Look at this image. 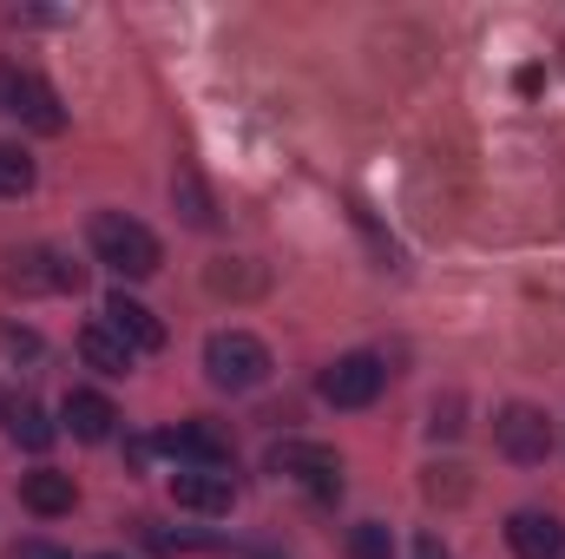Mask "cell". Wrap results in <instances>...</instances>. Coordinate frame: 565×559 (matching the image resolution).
I'll return each mask as SVG.
<instances>
[{
	"instance_id": "1",
	"label": "cell",
	"mask_w": 565,
	"mask_h": 559,
	"mask_svg": "<svg viewBox=\"0 0 565 559\" xmlns=\"http://www.w3.org/2000/svg\"><path fill=\"white\" fill-rule=\"evenodd\" d=\"M86 238H93V257H99L106 271H119V277H151L158 257H164L158 238L145 231L139 218H126V211H99Z\"/></svg>"
},
{
	"instance_id": "2",
	"label": "cell",
	"mask_w": 565,
	"mask_h": 559,
	"mask_svg": "<svg viewBox=\"0 0 565 559\" xmlns=\"http://www.w3.org/2000/svg\"><path fill=\"white\" fill-rule=\"evenodd\" d=\"M204 369H211L217 389L244 395V389H264V382H270V349H264L250 329H217V336L204 342Z\"/></svg>"
},
{
	"instance_id": "3",
	"label": "cell",
	"mask_w": 565,
	"mask_h": 559,
	"mask_svg": "<svg viewBox=\"0 0 565 559\" xmlns=\"http://www.w3.org/2000/svg\"><path fill=\"white\" fill-rule=\"evenodd\" d=\"M0 277H7V289H20V296H79L86 289V264H73L53 244H33V251H13Z\"/></svg>"
},
{
	"instance_id": "4",
	"label": "cell",
	"mask_w": 565,
	"mask_h": 559,
	"mask_svg": "<svg viewBox=\"0 0 565 559\" xmlns=\"http://www.w3.org/2000/svg\"><path fill=\"white\" fill-rule=\"evenodd\" d=\"M270 474L309 487L316 500H335V494H342V454L322 447V441H277V447H270Z\"/></svg>"
},
{
	"instance_id": "5",
	"label": "cell",
	"mask_w": 565,
	"mask_h": 559,
	"mask_svg": "<svg viewBox=\"0 0 565 559\" xmlns=\"http://www.w3.org/2000/svg\"><path fill=\"white\" fill-rule=\"evenodd\" d=\"M493 441H500V454H507L513 467H546V454H553V421H546V409H533V402H507V409L493 415Z\"/></svg>"
},
{
	"instance_id": "6",
	"label": "cell",
	"mask_w": 565,
	"mask_h": 559,
	"mask_svg": "<svg viewBox=\"0 0 565 559\" xmlns=\"http://www.w3.org/2000/svg\"><path fill=\"white\" fill-rule=\"evenodd\" d=\"M0 113L20 119V126H33V133H60V126H66L53 86H46L40 73H26V66H0Z\"/></svg>"
},
{
	"instance_id": "7",
	"label": "cell",
	"mask_w": 565,
	"mask_h": 559,
	"mask_svg": "<svg viewBox=\"0 0 565 559\" xmlns=\"http://www.w3.org/2000/svg\"><path fill=\"white\" fill-rule=\"evenodd\" d=\"M382 382H388V369H382L375 356H335V362L322 369L316 395H322L329 409H369V402L382 395Z\"/></svg>"
},
{
	"instance_id": "8",
	"label": "cell",
	"mask_w": 565,
	"mask_h": 559,
	"mask_svg": "<svg viewBox=\"0 0 565 559\" xmlns=\"http://www.w3.org/2000/svg\"><path fill=\"white\" fill-rule=\"evenodd\" d=\"M171 500L184 514H231L237 507V481H231V467H178L171 474Z\"/></svg>"
},
{
	"instance_id": "9",
	"label": "cell",
	"mask_w": 565,
	"mask_h": 559,
	"mask_svg": "<svg viewBox=\"0 0 565 559\" xmlns=\"http://www.w3.org/2000/svg\"><path fill=\"white\" fill-rule=\"evenodd\" d=\"M151 447L178 454L184 467H231V434H224V428H211V421H178V428H164Z\"/></svg>"
},
{
	"instance_id": "10",
	"label": "cell",
	"mask_w": 565,
	"mask_h": 559,
	"mask_svg": "<svg viewBox=\"0 0 565 559\" xmlns=\"http://www.w3.org/2000/svg\"><path fill=\"white\" fill-rule=\"evenodd\" d=\"M106 329L132 349V356H151V349H164V323L145 309L139 296H126V289H113L106 296Z\"/></svg>"
},
{
	"instance_id": "11",
	"label": "cell",
	"mask_w": 565,
	"mask_h": 559,
	"mask_svg": "<svg viewBox=\"0 0 565 559\" xmlns=\"http://www.w3.org/2000/svg\"><path fill=\"white\" fill-rule=\"evenodd\" d=\"M507 547H513L520 559H559L565 553V527L553 520V514H533V507H526V514L507 520Z\"/></svg>"
},
{
	"instance_id": "12",
	"label": "cell",
	"mask_w": 565,
	"mask_h": 559,
	"mask_svg": "<svg viewBox=\"0 0 565 559\" xmlns=\"http://www.w3.org/2000/svg\"><path fill=\"white\" fill-rule=\"evenodd\" d=\"M73 500H79L73 474H53V467H40V474H26V481H20V507H26V514H40V520H60V514H73Z\"/></svg>"
},
{
	"instance_id": "13",
	"label": "cell",
	"mask_w": 565,
	"mask_h": 559,
	"mask_svg": "<svg viewBox=\"0 0 565 559\" xmlns=\"http://www.w3.org/2000/svg\"><path fill=\"white\" fill-rule=\"evenodd\" d=\"M60 421L73 428V441H113L119 409H113L106 395H93V389H73V395H66V409H60Z\"/></svg>"
},
{
	"instance_id": "14",
	"label": "cell",
	"mask_w": 565,
	"mask_h": 559,
	"mask_svg": "<svg viewBox=\"0 0 565 559\" xmlns=\"http://www.w3.org/2000/svg\"><path fill=\"white\" fill-rule=\"evenodd\" d=\"M264 264H250V257H211L204 264V289L211 296H231V303H250V296H264Z\"/></svg>"
},
{
	"instance_id": "15",
	"label": "cell",
	"mask_w": 565,
	"mask_h": 559,
	"mask_svg": "<svg viewBox=\"0 0 565 559\" xmlns=\"http://www.w3.org/2000/svg\"><path fill=\"white\" fill-rule=\"evenodd\" d=\"M0 421H7V434H13L20 447H33V454H46V447H53V421H46L40 402L13 395V402H0Z\"/></svg>"
},
{
	"instance_id": "16",
	"label": "cell",
	"mask_w": 565,
	"mask_h": 559,
	"mask_svg": "<svg viewBox=\"0 0 565 559\" xmlns=\"http://www.w3.org/2000/svg\"><path fill=\"white\" fill-rule=\"evenodd\" d=\"M79 356H86V369H99V376H132V349H126L106 323L79 329Z\"/></svg>"
},
{
	"instance_id": "17",
	"label": "cell",
	"mask_w": 565,
	"mask_h": 559,
	"mask_svg": "<svg viewBox=\"0 0 565 559\" xmlns=\"http://www.w3.org/2000/svg\"><path fill=\"white\" fill-rule=\"evenodd\" d=\"M171 204L184 211V224H211V198H204V178L191 171V165H178V178H171Z\"/></svg>"
},
{
	"instance_id": "18",
	"label": "cell",
	"mask_w": 565,
	"mask_h": 559,
	"mask_svg": "<svg viewBox=\"0 0 565 559\" xmlns=\"http://www.w3.org/2000/svg\"><path fill=\"white\" fill-rule=\"evenodd\" d=\"M145 547H151V553H217L224 540H211V534H171V527H145Z\"/></svg>"
},
{
	"instance_id": "19",
	"label": "cell",
	"mask_w": 565,
	"mask_h": 559,
	"mask_svg": "<svg viewBox=\"0 0 565 559\" xmlns=\"http://www.w3.org/2000/svg\"><path fill=\"white\" fill-rule=\"evenodd\" d=\"M33 191V158L20 145H0V198H26Z\"/></svg>"
},
{
	"instance_id": "20",
	"label": "cell",
	"mask_w": 565,
	"mask_h": 559,
	"mask_svg": "<svg viewBox=\"0 0 565 559\" xmlns=\"http://www.w3.org/2000/svg\"><path fill=\"white\" fill-rule=\"evenodd\" d=\"M349 559H395V534H388L382 520L349 527Z\"/></svg>"
},
{
	"instance_id": "21",
	"label": "cell",
	"mask_w": 565,
	"mask_h": 559,
	"mask_svg": "<svg viewBox=\"0 0 565 559\" xmlns=\"http://www.w3.org/2000/svg\"><path fill=\"white\" fill-rule=\"evenodd\" d=\"M427 494H434V500H440V494H447V500H460V494H467L460 467H434V474H427Z\"/></svg>"
},
{
	"instance_id": "22",
	"label": "cell",
	"mask_w": 565,
	"mask_h": 559,
	"mask_svg": "<svg viewBox=\"0 0 565 559\" xmlns=\"http://www.w3.org/2000/svg\"><path fill=\"white\" fill-rule=\"evenodd\" d=\"M434 434H460V395H447V402H434V421H427Z\"/></svg>"
},
{
	"instance_id": "23",
	"label": "cell",
	"mask_w": 565,
	"mask_h": 559,
	"mask_svg": "<svg viewBox=\"0 0 565 559\" xmlns=\"http://www.w3.org/2000/svg\"><path fill=\"white\" fill-rule=\"evenodd\" d=\"M13 559H73V553H66V547H53V540H20Z\"/></svg>"
},
{
	"instance_id": "24",
	"label": "cell",
	"mask_w": 565,
	"mask_h": 559,
	"mask_svg": "<svg viewBox=\"0 0 565 559\" xmlns=\"http://www.w3.org/2000/svg\"><path fill=\"white\" fill-rule=\"evenodd\" d=\"M415 559H447V547H440L434 534H422V540H415Z\"/></svg>"
},
{
	"instance_id": "25",
	"label": "cell",
	"mask_w": 565,
	"mask_h": 559,
	"mask_svg": "<svg viewBox=\"0 0 565 559\" xmlns=\"http://www.w3.org/2000/svg\"><path fill=\"white\" fill-rule=\"evenodd\" d=\"M99 559H113V553H99Z\"/></svg>"
}]
</instances>
